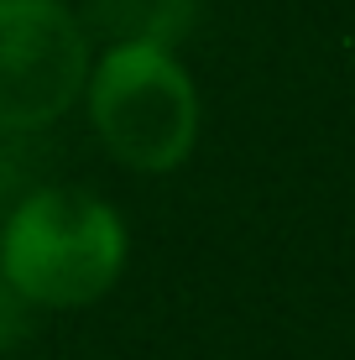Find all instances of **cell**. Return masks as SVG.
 Wrapping results in <instances>:
<instances>
[{
    "label": "cell",
    "instance_id": "6da1fadb",
    "mask_svg": "<svg viewBox=\"0 0 355 360\" xmlns=\"http://www.w3.org/2000/svg\"><path fill=\"white\" fill-rule=\"evenodd\" d=\"M126 266V225L84 188H37L0 230V277L27 303L84 308L115 288Z\"/></svg>",
    "mask_w": 355,
    "mask_h": 360
},
{
    "label": "cell",
    "instance_id": "7a4b0ae2",
    "mask_svg": "<svg viewBox=\"0 0 355 360\" xmlns=\"http://www.w3.org/2000/svg\"><path fill=\"white\" fill-rule=\"evenodd\" d=\"M89 115L105 152L136 172H173L199 141V94L167 47H110L89 73Z\"/></svg>",
    "mask_w": 355,
    "mask_h": 360
},
{
    "label": "cell",
    "instance_id": "3957f363",
    "mask_svg": "<svg viewBox=\"0 0 355 360\" xmlns=\"http://www.w3.org/2000/svg\"><path fill=\"white\" fill-rule=\"evenodd\" d=\"M89 84V32L63 0H0V136L68 115Z\"/></svg>",
    "mask_w": 355,
    "mask_h": 360
},
{
    "label": "cell",
    "instance_id": "277c9868",
    "mask_svg": "<svg viewBox=\"0 0 355 360\" xmlns=\"http://www.w3.org/2000/svg\"><path fill=\"white\" fill-rule=\"evenodd\" d=\"M193 27V0H89L84 32L110 37V47H167Z\"/></svg>",
    "mask_w": 355,
    "mask_h": 360
},
{
    "label": "cell",
    "instance_id": "5b68a950",
    "mask_svg": "<svg viewBox=\"0 0 355 360\" xmlns=\"http://www.w3.org/2000/svg\"><path fill=\"white\" fill-rule=\"evenodd\" d=\"M27 334H32V303L0 277V350H16Z\"/></svg>",
    "mask_w": 355,
    "mask_h": 360
}]
</instances>
